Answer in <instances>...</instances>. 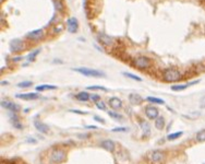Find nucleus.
Wrapping results in <instances>:
<instances>
[{"label": "nucleus", "mask_w": 205, "mask_h": 164, "mask_svg": "<svg viewBox=\"0 0 205 164\" xmlns=\"http://www.w3.org/2000/svg\"><path fill=\"white\" fill-rule=\"evenodd\" d=\"M79 28V21L74 18V16H71L67 20V30L69 31V33H74L78 32Z\"/></svg>", "instance_id": "obj_5"}, {"label": "nucleus", "mask_w": 205, "mask_h": 164, "mask_svg": "<svg viewBox=\"0 0 205 164\" xmlns=\"http://www.w3.org/2000/svg\"><path fill=\"white\" fill-rule=\"evenodd\" d=\"M196 140L200 142H204L205 141V129H202L200 130L198 134H196Z\"/></svg>", "instance_id": "obj_23"}, {"label": "nucleus", "mask_w": 205, "mask_h": 164, "mask_svg": "<svg viewBox=\"0 0 205 164\" xmlns=\"http://www.w3.org/2000/svg\"><path fill=\"white\" fill-rule=\"evenodd\" d=\"M201 107H205V98L201 101Z\"/></svg>", "instance_id": "obj_37"}, {"label": "nucleus", "mask_w": 205, "mask_h": 164, "mask_svg": "<svg viewBox=\"0 0 205 164\" xmlns=\"http://www.w3.org/2000/svg\"><path fill=\"white\" fill-rule=\"evenodd\" d=\"M155 126H156V128H157V129L161 130V129L165 127V119H164V117L158 116L155 120Z\"/></svg>", "instance_id": "obj_20"}, {"label": "nucleus", "mask_w": 205, "mask_h": 164, "mask_svg": "<svg viewBox=\"0 0 205 164\" xmlns=\"http://www.w3.org/2000/svg\"><path fill=\"white\" fill-rule=\"evenodd\" d=\"M133 66L138 69H147L151 67V59L145 56H139L133 59Z\"/></svg>", "instance_id": "obj_3"}, {"label": "nucleus", "mask_w": 205, "mask_h": 164, "mask_svg": "<svg viewBox=\"0 0 205 164\" xmlns=\"http://www.w3.org/2000/svg\"><path fill=\"white\" fill-rule=\"evenodd\" d=\"M77 98H78L79 101H82V102H86V101H89L91 96H89V94L87 92H80L77 95Z\"/></svg>", "instance_id": "obj_21"}, {"label": "nucleus", "mask_w": 205, "mask_h": 164, "mask_svg": "<svg viewBox=\"0 0 205 164\" xmlns=\"http://www.w3.org/2000/svg\"><path fill=\"white\" fill-rule=\"evenodd\" d=\"M108 115L110 116V117H112V118H115V119H117V120H120V119H122V116L121 115H119V114H117L116 112H108Z\"/></svg>", "instance_id": "obj_31"}, {"label": "nucleus", "mask_w": 205, "mask_h": 164, "mask_svg": "<svg viewBox=\"0 0 205 164\" xmlns=\"http://www.w3.org/2000/svg\"><path fill=\"white\" fill-rule=\"evenodd\" d=\"M15 114H17V113H12L11 112V114H10V120H11L13 127H15L17 129H22L23 128L22 124L20 123V120H19V118H17V116Z\"/></svg>", "instance_id": "obj_14"}, {"label": "nucleus", "mask_w": 205, "mask_h": 164, "mask_svg": "<svg viewBox=\"0 0 205 164\" xmlns=\"http://www.w3.org/2000/svg\"><path fill=\"white\" fill-rule=\"evenodd\" d=\"M3 1H5V0H1V2H3Z\"/></svg>", "instance_id": "obj_41"}, {"label": "nucleus", "mask_w": 205, "mask_h": 164, "mask_svg": "<svg viewBox=\"0 0 205 164\" xmlns=\"http://www.w3.org/2000/svg\"><path fill=\"white\" fill-rule=\"evenodd\" d=\"M123 76H126L127 78H130V79H132L134 81H142V79H141L140 77L135 76V75H133V73H130V72H123Z\"/></svg>", "instance_id": "obj_28"}, {"label": "nucleus", "mask_w": 205, "mask_h": 164, "mask_svg": "<svg viewBox=\"0 0 205 164\" xmlns=\"http://www.w3.org/2000/svg\"><path fill=\"white\" fill-rule=\"evenodd\" d=\"M50 159L54 163H62L66 160V152L61 149H54L51 152V155H50Z\"/></svg>", "instance_id": "obj_4"}, {"label": "nucleus", "mask_w": 205, "mask_h": 164, "mask_svg": "<svg viewBox=\"0 0 205 164\" xmlns=\"http://www.w3.org/2000/svg\"><path fill=\"white\" fill-rule=\"evenodd\" d=\"M164 158H165V153L161 151V150H155V151H153V152L151 153V159L155 163L161 162L164 160Z\"/></svg>", "instance_id": "obj_12"}, {"label": "nucleus", "mask_w": 205, "mask_h": 164, "mask_svg": "<svg viewBox=\"0 0 205 164\" xmlns=\"http://www.w3.org/2000/svg\"><path fill=\"white\" fill-rule=\"evenodd\" d=\"M21 59H22L21 57H14V58H13V61H20Z\"/></svg>", "instance_id": "obj_39"}, {"label": "nucleus", "mask_w": 205, "mask_h": 164, "mask_svg": "<svg viewBox=\"0 0 205 164\" xmlns=\"http://www.w3.org/2000/svg\"><path fill=\"white\" fill-rule=\"evenodd\" d=\"M87 90H91V91H104V92L107 91L106 87H99V85H91V87H87Z\"/></svg>", "instance_id": "obj_29"}, {"label": "nucleus", "mask_w": 205, "mask_h": 164, "mask_svg": "<svg viewBox=\"0 0 205 164\" xmlns=\"http://www.w3.org/2000/svg\"><path fill=\"white\" fill-rule=\"evenodd\" d=\"M54 1V5H55V9L58 11H62L65 9V7H63V3H62V1L61 0H52Z\"/></svg>", "instance_id": "obj_24"}, {"label": "nucleus", "mask_w": 205, "mask_h": 164, "mask_svg": "<svg viewBox=\"0 0 205 164\" xmlns=\"http://www.w3.org/2000/svg\"><path fill=\"white\" fill-rule=\"evenodd\" d=\"M94 119L97 120V121H98V123H100V124H105V120L103 119L101 117H99V116H97V115H95V116H94Z\"/></svg>", "instance_id": "obj_34"}, {"label": "nucleus", "mask_w": 205, "mask_h": 164, "mask_svg": "<svg viewBox=\"0 0 205 164\" xmlns=\"http://www.w3.org/2000/svg\"><path fill=\"white\" fill-rule=\"evenodd\" d=\"M145 114L150 119H156L158 117V109L154 106H149L145 109Z\"/></svg>", "instance_id": "obj_13"}, {"label": "nucleus", "mask_w": 205, "mask_h": 164, "mask_svg": "<svg viewBox=\"0 0 205 164\" xmlns=\"http://www.w3.org/2000/svg\"><path fill=\"white\" fill-rule=\"evenodd\" d=\"M109 105H110L114 109H119V108H121L122 102H121V100H120V98H109Z\"/></svg>", "instance_id": "obj_15"}, {"label": "nucleus", "mask_w": 205, "mask_h": 164, "mask_svg": "<svg viewBox=\"0 0 205 164\" xmlns=\"http://www.w3.org/2000/svg\"><path fill=\"white\" fill-rule=\"evenodd\" d=\"M196 83H199V81H198V80H196V81L191 82V83H187V84H177V85H172L171 90H172V91H182V90H186V89H187L189 85L196 84Z\"/></svg>", "instance_id": "obj_17"}, {"label": "nucleus", "mask_w": 205, "mask_h": 164, "mask_svg": "<svg viewBox=\"0 0 205 164\" xmlns=\"http://www.w3.org/2000/svg\"><path fill=\"white\" fill-rule=\"evenodd\" d=\"M181 136H182V131H178V132H175V134L168 135L167 139L170 140V141H172V140H175V139H177V138H179V137H181Z\"/></svg>", "instance_id": "obj_26"}, {"label": "nucleus", "mask_w": 205, "mask_h": 164, "mask_svg": "<svg viewBox=\"0 0 205 164\" xmlns=\"http://www.w3.org/2000/svg\"><path fill=\"white\" fill-rule=\"evenodd\" d=\"M34 124V127L39 131V132H42V134H48L49 132V128H48V126L45 125L44 123H42L40 120L38 119H35L33 121Z\"/></svg>", "instance_id": "obj_11"}, {"label": "nucleus", "mask_w": 205, "mask_h": 164, "mask_svg": "<svg viewBox=\"0 0 205 164\" xmlns=\"http://www.w3.org/2000/svg\"><path fill=\"white\" fill-rule=\"evenodd\" d=\"M9 47L10 50L12 53H19V52H22L24 48V43H23L21 39H12L10 44H9Z\"/></svg>", "instance_id": "obj_6"}, {"label": "nucleus", "mask_w": 205, "mask_h": 164, "mask_svg": "<svg viewBox=\"0 0 205 164\" xmlns=\"http://www.w3.org/2000/svg\"><path fill=\"white\" fill-rule=\"evenodd\" d=\"M129 100H130V103H132L133 105H138V104H141L143 98L140 96L139 94H130L129 95Z\"/></svg>", "instance_id": "obj_18"}, {"label": "nucleus", "mask_w": 205, "mask_h": 164, "mask_svg": "<svg viewBox=\"0 0 205 164\" xmlns=\"http://www.w3.org/2000/svg\"><path fill=\"white\" fill-rule=\"evenodd\" d=\"M39 54V49H35L34 52H32V53H30L28 56V61H34L35 60V58H36V56Z\"/></svg>", "instance_id": "obj_27"}, {"label": "nucleus", "mask_w": 205, "mask_h": 164, "mask_svg": "<svg viewBox=\"0 0 205 164\" xmlns=\"http://www.w3.org/2000/svg\"><path fill=\"white\" fill-rule=\"evenodd\" d=\"M69 112H71V113H75V114H80V115H85L86 114L85 112H82V110H77V109H71V110H69Z\"/></svg>", "instance_id": "obj_35"}, {"label": "nucleus", "mask_w": 205, "mask_h": 164, "mask_svg": "<svg viewBox=\"0 0 205 164\" xmlns=\"http://www.w3.org/2000/svg\"><path fill=\"white\" fill-rule=\"evenodd\" d=\"M96 106L99 109H101V110H106V104L104 103V102H101V101H98V102L96 103Z\"/></svg>", "instance_id": "obj_32"}, {"label": "nucleus", "mask_w": 205, "mask_h": 164, "mask_svg": "<svg viewBox=\"0 0 205 164\" xmlns=\"http://www.w3.org/2000/svg\"><path fill=\"white\" fill-rule=\"evenodd\" d=\"M100 146L104 149H106L107 151H110V152L115 150V142L112 140H104V141H101Z\"/></svg>", "instance_id": "obj_16"}, {"label": "nucleus", "mask_w": 205, "mask_h": 164, "mask_svg": "<svg viewBox=\"0 0 205 164\" xmlns=\"http://www.w3.org/2000/svg\"><path fill=\"white\" fill-rule=\"evenodd\" d=\"M73 70L83 75L85 77H96V78H99V77H104V72H101L99 70H95V69H91V68H73Z\"/></svg>", "instance_id": "obj_2"}, {"label": "nucleus", "mask_w": 205, "mask_h": 164, "mask_svg": "<svg viewBox=\"0 0 205 164\" xmlns=\"http://www.w3.org/2000/svg\"><path fill=\"white\" fill-rule=\"evenodd\" d=\"M91 100L95 102V103H97L98 101H99V95H97V94H93L92 96H91Z\"/></svg>", "instance_id": "obj_33"}, {"label": "nucleus", "mask_w": 205, "mask_h": 164, "mask_svg": "<svg viewBox=\"0 0 205 164\" xmlns=\"http://www.w3.org/2000/svg\"><path fill=\"white\" fill-rule=\"evenodd\" d=\"M32 84H33V83L31 81H23V82L17 83V87H30Z\"/></svg>", "instance_id": "obj_30"}, {"label": "nucleus", "mask_w": 205, "mask_h": 164, "mask_svg": "<svg viewBox=\"0 0 205 164\" xmlns=\"http://www.w3.org/2000/svg\"><path fill=\"white\" fill-rule=\"evenodd\" d=\"M1 106L3 107V108L8 109V110H10L12 113H17L19 110H20V105H17V103H13L11 101H1Z\"/></svg>", "instance_id": "obj_7"}, {"label": "nucleus", "mask_w": 205, "mask_h": 164, "mask_svg": "<svg viewBox=\"0 0 205 164\" xmlns=\"http://www.w3.org/2000/svg\"><path fill=\"white\" fill-rule=\"evenodd\" d=\"M164 80L166 82H177L181 79V73L175 68H167L164 70Z\"/></svg>", "instance_id": "obj_1"}, {"label": "nucleus", "mask_w": 205, "mask_h": 164, "mask_svg": "<svg viewBox=\"0 0 205 164\" xmlns=\"http://www.w3.org/2000/svg\"><path fill=\"white\" fill-rule=\"evenodd\" d=\"M150 103H155V104H164L165 102L161 100V98H153V96H149V98H146Z\"/></svg>", "instance_id": "obj_25"}, {"label": "nucleus", "mask_w": 205, "mask_h": 164, "mask_svg": "<svg viewBox=\"0 0 205 164\" xmlns=\"http://www.w3.org/2000/svg\"><path fill=\"white\" fill-rule=\"evenodd\" d=\"M6 84H9L8 81H1V85H6Z\"/></svg>", "instance_id": "obj_40"}, {"label": "nucleus", "mask_w": 205, "mask_h": 164, "mask_svg": "<svg viewBox=\"0 0 205 164\" xmlns=\"http://www.w3.org/2000/svg\"><path fill=\"white\" fill-rule=\"evenodd\" d=\"M141 127H142V129H143V132H144L145 136H146V135H150L151 127L146 121H142V123H141Z\"/></svg>", "instance_id": "obj_22"}, {"label": "nucleus", "mask_w": 205, "mask_h": 164, "mask_svg": "<svg viewBox=\"0 0 205 164\" xmlns=\"http://www.w3.org/2000/svg\"><path fill=\"white\" fill-rule=\"evenodd\" d=\"M98 41H99L100 44H103V45H105V46H112L114 43H115V41H114V38L110 37V36H108L107 34L105 33H99L98 34Z\"/></svg>", "instance_id": "obj_9"}, {"label": "nucleus", "mask_w": 205, "mask_h": 164, "mask_svg": "<svg viewBox=\"0 0 205 164\" xmlns=\"http://www.w3.org/2000/svg\"><path fill=\"white\" fill-rule=\"evenodd\" d=\"M128 128H124V127H122V128H115V129H112V131H115V132H118V131H127Z\"/></svg>", "instance_id": "obj_36"}, {"label": "nucleus", "mask_w": 205, "mask_h": 164, "mask_svg": "<svg viewBox=\"0 0 205 164\" xmlns=\"http://www.w3.org/2000/svg\"><path fill=\"white\" fill-rule=\"evenodd\" d=\"M86 128H89V129H97V127L96 126H85Z\"/></svg>", "instance_id": "obj_38"}, {"label": "nucleus", "mask_w": 205, "mask_h": 164, "mask_svg": "<svg viewBox=\"0 0 205 164\" xmlns=\"http://www.w3.org/2000/svg\"><path fill=\"white\" fill-rule=\"evenodd\" d=\"M15 98H20V100H24V101H33V100H37L39 95L37 93H20V94H15Z\"/></svg>", "instance_id": "obj_10"}, {"label": "nucleus", "mask_w": 205, "mask_h": 164, "mask_svg": "<svg viewBox=\"0 0 205 164\" xmlns=\"http://www.w3.org/2000/svg\"><path fill=\"white\" fill-rule=\"evenodd\" d=\"M43 36H44V31L42 28H38V30H34V31L28 32L25 37L31 41H39L43 38Z\"/></svg>", "instance_id": "obj_8"}, {"label": "nucleus", "mask_w": 205, "mask_h": 164, "mask_svg": "<svg viewBox=\"0 0 205 164\" xmlns=\"http://www.w3.org/2000/svg\"><path fill=\"white\" fill-rule=\"evenodd\" d=\"M57 87L56 85H51V84H40L36 87V91L42 92V91H48V90H56Z\"/></svg>", "instance_id": "obj_19"}]
</instances>
